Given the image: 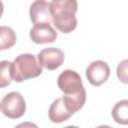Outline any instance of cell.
Returning a JSON list of instances; mask_svg holds the SVG:
<instances>
[{"instance_id": "6da1fadb", "label": "cell", "mask_w": 128, "mask_h": 128, "mask_svg": "<svg viewBox=\"0 0 128 128\" xmlns=\"http://www.w3.org/2000/svg\"><path fill=\"white\" fill-rule=\"evenodd\" d=\"M52 22L63 33L72 32L77 26V0H52L50 3Z\"/></svg>"}, {"instance_id": "5bb4252c", "label": "cell", "mask_w": 128, "mask_h": 128, "mask_svg": "<svg viewBox=\"0 0 128 128\" xmlns=\"http://www.w3.org/2000/svg\"><path fill=\"white\" fill-rule=\"evenodd\" d=\"M3 11H4V6H3L2 1L0 0V18H1V16H2V14H3Z\"/></svg>"}, {"instance_id": "ba28073f", "label": "cell", "mask_w": 128, "mask_h": 128, "mask_svg": "<svg viewBox=\"0 0 128 128\" xmlns=\"http://www.w3.org/2000/svg\"><path fill=\"white\" fill-rule=\"evenodd\" d=\"M30 20L33 24L50 23L52 21L50 13V4L46 0H35L29 10Z\"/></svg>"}, {"instance_id": "30bf717a", "label": "cell", "mask_w": 128, "mask_h": 128, "mask_svg": "<svg viewBox=\"0 0 128 128\" xmlns=\"http://www.w3.org/2000/svg\"><path fill=\"white\" fill-rule=\"evenodd\" d=\"M112 117L115 122L126 125L128 123V100L118 101L112 109Z\"/></svg>"}, {"instance_id": "9a60e30c", "label": "cell", "mask_w": 128, "mask_h": 128, "mask_svg": "<svg viewBox=\"0 0 128 128\" xmlns=\"http://www.w3.org/2000/svg\"><path fill=\"white\" fill-rule=\"evenodd\" d=\"M0 50H1V49H0Z\"/></svg>"}, {"instance_id": "5b68a950", "label": "cell", "mask_w": 128, "mask_h": 128, "mask_svg": "<svg viewBox=\"0 0 128 128\" xmlns=\"http://www.w3.org/2000/svg\"><path fill=\"white\" fill-rule=\"evenodd\" d=\"M110 75V68L105 61L96 60L86 68V77L93 86H100L106 82Z\"/></svg>"}, {"instance_id": "7a4b0ae2", "label": "cell", "mask_w": 128, "mask_h": 128, "mask_svg": "<svg viewBox=\"0 0 128 128\" xmlns=\"http://www.w3.org/2000/svg\"><path fill=\"white\" fill-rule=\"evenodd\" d=\"M41 73L42 66L33 54H20L12 62V75L13 80L16 82H22L35 78Z\"/></svg>"}, {"instance_id": "277c9868", "label": "cell", "mask_w": 128, "mask_h": 128, "mask_svg": "<svg viewBox=\"0 0 128 128\" xmlns=\"http://www.w3.org/2000/svg\"><path fill=\"white\" fill-rule=\"evenodd\" d=\"M57 85L64 95H76L85 92L80 75L74 70H64L57 79Z\"/></svg>"}, {"instance_id": "8fae6325", "label": "cell", "mask_w": 128, "mask_h": 128, "mask_svg": "<svg viewBox=\"0 0 128 128\" xmlns=\"http://www.w3.org/2000/svg\"><path fill=\"white\" fill-rule=\"evenodd\" d=\"M16 43V33L8 26H0V49L7 50Z\"/></svg>"}, {"instance_id": "8992f818", "label": "cell", "mask_w": 128, "mask_h": 128, "mask_svg": "<svg viewBox=\"0 0 128 128\" xmlns=\"http://www.w3.org/2000/svg\"><path fill=\"white\" fill-rule=\"evenodd\" d=\"M37 59L42 67L47 70H55L63 64L64 52L56 47L44 48L38 53Z\"/></svg>"}, {"instance_id": "9c48e42d", "label": "cell", "mask_w": 128, "mask_h": 128, "mask_svg": "<svg viewBox=\"0 0 128 128\" xmlns=\"http://www.w3.org/2000/svg\"><path fill=\"white\" fill-rule=\"evenodd\" d=\"M73 114L68 110L65 105L62 97L56 98L49 107L48 116L51 122L53 123H61L68 120Z\"/></svg>"}, {"instance_id": "7c38bea8", "label": "cell", "mask_w": 128, "mask_h": 128, "mask_svg": "<svg viewBox=\"0 0 128 128\" xmlns=\"http://www.w3.org/2000/svg\"><path fill=\"white\" fill-rule=\"evenodd\" d=\"M12 80V62L7 60L0 61V88L9 86Z\"/></svg>"}, {"instance_id": "4fadbf2b", "label": "cell", "mask_w": 128, "mask_h": 128, "mask_svg": "<svg viewBox=\"0 0 128 128\" xmlns=\"http://www.w3.org/2000/svg\"><path fill=\"white\" fill-rule=\"evenodd\" d=\"M127 63L128 61L125 59L120 62L117 67V77L123 83H127Z\"/></svg>"}, {"instance_id": "52a82bcc", "label": "cell", "mask_w": 128, "mask_h": 128, "mask_svg": "<svg viewBox=\"0 0 128 128\" xmlns=\"http://www.w3.org/2000/svg\"><path fill=\"white\" fill-rule=\"evenodd\" d=\"M30 39L36 44L52 43L57 38L56 30L50 23H37L30 29Z\"/></svg>"}, {"instance_id": "3957f363", "label": "cell", "mask_w": 128, "mask_h": 128, "mask_svg": "<svg viewBox=\"0 0 128 128\" xmlns=\"http://www.w3.org/2000/svg\"><path fill=\"white\" fill-rule=\"evenodd\" d=\"M0 110L10 119H18L26 111V103L19 92H10L6 94L0 102Z\"/></svg>"}]
</instances>
